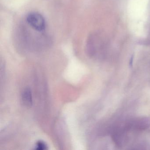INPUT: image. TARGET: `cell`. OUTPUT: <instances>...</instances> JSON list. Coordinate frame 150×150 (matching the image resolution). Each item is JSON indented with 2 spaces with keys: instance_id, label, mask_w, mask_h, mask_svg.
<instances>
[{
  "instance_id": "cell-1",
  "label": "cell",
  "mask_w": 150,
  "mask_h": 150,
  "mask_svg": "<svg viewBox=\"0 0 150 150\" xmlns=\"http://www.w3.org/2000/svg\"><path fill=\"white\" fill-rule=\"evenodd\" d=\"M27 21L30 26L37 31H42L45 29V20L39 13L34 12L29 14L27 16Z\"/></svg>"
},
{
  "instance_id": "cell-2",
  "label": "cell",
  "mask_w": 150,
  "mask_h": 150,
  "mask_svg": "<svg viewBox=\"0 0 150 150\" xmlns=\"http://www.w3.org/2000/svg\"><path fill=\"white\" fill-rule=\"evenodd\" d=\"M22 100L23 103L26 106L30 107L32 105V97L30 90L27 88L23 93Z\"/></svg>"
},
{
  "instance_id": "cell-3",
  "label": "cell",
  "mask_w": 150,
  "mask_h": 150,
  "mask_svg": "<svg viewBox=\"0 0 150 150\" xmlns=\"http://www.w3.org/2000/svg\"><path fill=\"white\" fill-rule=\"evenodd\" d=\"M47 146L46 144L43 141H40L38 142L36 144L37 150H43L47 149Z\"/></svg>"
}]
</instances>
